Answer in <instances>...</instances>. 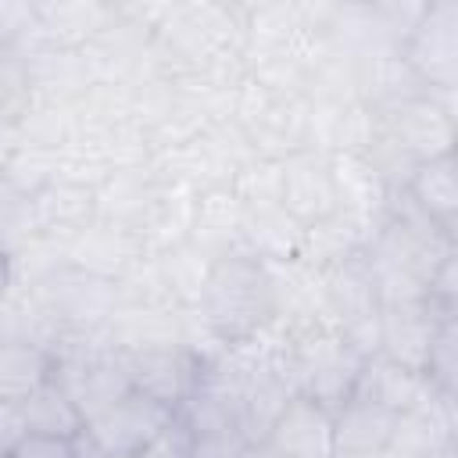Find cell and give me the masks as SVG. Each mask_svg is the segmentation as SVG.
Segmentation results:
<instances>
[{
    "label": "cell",
    "mask_w": 458,
    "mask_h": 458,
    "mask_svg": "<svg viewBox=\"0 0 458 458\" xmlns=\"http://www.w3.org/2000/svg\"><path fill=\"white\" fill-rule=\"evenodd\" d=\"M21 422L25 433H43V437H61V440H82L86 433V415L79 404L68 397V390L50 376L39 390H32L21 404Z\"/></svg>",
    "instance_id": "10"
},
{
    "label": "cell",
    "mask_w": 458,
    "mask_h": 458,
    "mask_svg": "<svg viewBox=\"0 0 458 458\" xmlns=\"http://www.w3.org/2000/svg\"><path fill=\"white\" fill-rule=\"evenodd\" d=\"M7 286H11V258H7V250L0 247V297L7 293Z\"/></svg>",
    "instance_id": "16"
},
{
    "label": "cell",
    "mask_w": 458,
    "mask_h": 458,
    "mask_svg": "<svg viewBox=\"0 0 458 458\" xmlns=\"http://www.w3.org/2000/svg\"><path fill=\"white\" fill-rule=\"evenodd\" d=\"M79 440H61V437H43V433H25L7 458H75Z\"/></svg>",
    "instance_id": "13"
},
{
    "label": "cell",
    "mask_w": 458,
    "mask_h": 458,
    "mask_svg": "<svg viewBox=\"0 0 458 458\" xmlns=\"http://www.w3.org/2000/svg\"><path fill=\"white\" fill-rule=\"evenodd\" d=\"M75 458H100V454H97V451H93L86 440H79V447H75Z\"/></svg>",
    "instance_id": "18"
},
{
    "label": "cell",
    "mask_w": 458,
    "mask_h": 458,
    "mask_svg": "<svg viewBox=\"0 0 458 458\" xmlns=\"http://www.w3.org/2000/svg\"><path fill=\"white\" fill-rule=\"evenodd\" d=\"M454 318V311H444L429 297L419 301H401V304H383L379 308V354L390 361H401L415 372H422L429 344L437 329Z\"/></svg>",
    "instance_id": "6"
},
{
    "label": "cell",
    "mask_w": 458,
    "mask_h": 458,
    "mask_svg": "<svg viewBox=\"0 0 458 458\" xmlns=\"http://www.w3.org/2000/svg\"><path fill=\"white\" fill-rule=\"evenodd\" d=\"M422 379L444 394V397H454V386H458V322L447 318L433 344H429V354H426V365H422Z\"/></svg>",
    "instance_id": "12"
},
{
    "label": "cell",
    "mask_w": 458,
    "mask_h": 458,
    "mask_svg": "<svg viewBox=\"0 0 458 458\" xmlns=\"http://www.w3.org/2000/svg\"><path fill=\"white\" fill-rule=\"evenodd\" d=\"M172 419H175V411H168L154 397H147V394H140V390L129 386L122 397H114L107 408H100L97 415L86 419L82 440L100 458H140L143 447Z\"/></svg>",
    "instance_id": "2"
},
{
    "label": "cell",
    "mask_w": 458,
    "mask_h": 458,
    "mask_svg": "<svg viewBox=\"0 0 458 458\" xmlns=\"http://www.w3.org/2000/svg\"><path fill=\"white\" fill-rule=\"evenodd\" d=\"M129 386L179 411L204 379V361L182 347H147L125 361Z\"/></svg>",
    "instance_id": "5"
},
{
    "label": "cell",
    "mask_w": 458,
    "mask_h": 458,
    "mask_svg": "<svg viewBox=\"0 0 458 458\" xmlns=\"http://www.w3.org/2000/svg\"><path fill=\"white\" fill-rule=\"evenodd\" d=\"M261 447L268 458H336L333 411H326L318 401L304 394H290L268 422Z\"/></svg>",
    "instance_id": "4"
},
{
    "label": "cell",
    "mask_w": 458,
    "mask_h": 458,
    "mask_svg": "<svg viewBox=\"0 0 458 458\" xmlns=\"http://www.w3.org/2000/svg\"><path fill=\"white\" fill-rule=\"evenodd\" d=\"M54 376V358L25 340H0V401L21 404Z\"/></svg>",
    "instance_id": "11"
},
{
    "label": "cell",
    "mask_w": 458,
    "mask_h": 458,
    "mask_svg": "<svg viewBox=\"0 0 458 458\" xmlns=\"http://www.w3.org/2000/svg\"><path fill=\"white\" fill-rule=\"evenodd\" d=\"M272 301V286L265 279V272L250 261H225L208 276V290H204V304H208V322L225 333H250Z\"/></svg>",
    "instance_id": "3"
},
{
    "label": "cell",
    "mask_w": 458,
    "mask_h": 458,
    "mask_svg": "<svg viewBox=\"0 0 458 458\" xmlns=\"http://www.w3.org/2000/svg\"><path fill=\"white\" fill-rule=\"evenodd\" d=\"M21 437H25V422H21L18 404L0 401V454H7Z\"/></svg>",
    "instance_id": "14"
},
{
    "label": "cell",
    "mask_w": 458,
    "mask_h": 458,
    "mask_svg": "<svg viewBox=\"0 0 458 458\" xmlns=\"http://www.w3.org/2000/svg\"><path fill=\"white\" fill-rule=\"evenodd\" d=\"M429 394H433V386L422 379V372H415L401 361H390L386 354L376 351L361 361V372H358L351 397H365V401H376L379 408H386L394 415H408Z\"/></svg>",
    "instance_id": "9"
},
{
    "label": "cell",
    "mask_w": 458,
    "mask_h": 458,
    "mask_svg": "<svg viewBox=\"0 0 458 458\" xmlns=\"http://www.w3.org/2000/svg\"><path fill=\"white\" fill-rule=\"evenodd\" d=\"M426 458H458V444H454V437H447L444 444H437Z\"/></svg>",
    "instance_id": "15"
},
{
    "label": "cell",
    "mask_w": 458,
    "mask_h": 458,
    "mask_svg": "<svg viewBox=\"0 0 458 458\" xmlns=\"http://www.w3.org/2000/svg\"><path fill=\"white\" fill-rule=\"evenodd\" d=\"M236 458H268V454H265V447H261V444H250V447H243Z\"/></svg>",
    "instance_id": "17"
},
{
    "label": "cell",
    "mask_w": 458,
    "mask_h": 458,
    "mask_svg": "<svg viewBox=\"0 0 458 458\" xmlns=\"http://www.w3.org/2000/svg\"><path fill=\"white\" fill-rule=\"evenodd\" d=\"M404 197L422 218L440 225L447 236H454V222H458V165H454V150L419 161L404 179Z\"/></svg>",
    "instance_id": "8"
},
{
    "label": "cell",
    "mask_w": 458,
    "mask_h": 458,
    "mask_svg": "<svg viewBox=\"0 0 458 458\" xmlns=\"http://www.w3.org/2000/svg\"><path fill=\"white\" fill-rule=\"evenodd\" d=\"M401 415L379 408L376 401L365 397H347L333 411V447L336 458H372L386 454L394 444Z\"/></svg>",
    "instance_id": "7"
},
{
    "label": "cell",
    "mask_w": 458,
    "mask_h": 458,
    "mask_svg": "<svg viewBox=\"0 0 458 458\" xmlns=\"http://www.w3.org/2000/svg\"><path fill=\"white\" fill-rule=\"evenodd\" d=\"M401 61L433 93H454L458 82V4L433 0L422 7L401 43Z\"/></svg>",
    "instance_id": "1"
}]
</instances>
